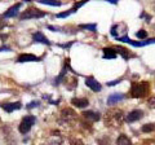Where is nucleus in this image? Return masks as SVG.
<instances>
[{
    "mask_svg": "<svg viewBox=\"0 0 155 145\" xmlns=\"http://www.w3.org/2000/svg\"><path fill=\"white\" fill-rule=\"evenodd\" d=\"M124 99V95L123 93H111L107 99V104L109 105H114L116 103H119V101H122Z\"/></svg>",
    "mask_w": 155,
    "mask_h": 145,
    "instance_id": "nucleus-15",
    "label": "nucleus"
},
{
    "mask_svg": "<svg viewBox=\"0 0 155 145\" xmlns=\"http://www.w3.org/2000/svg\"><path fill=\"white\" fill-rule=\"evenodd\" d=\"M80 29H84V30H91V31H96L97 25L96 23H92V25H80Z\"/></svg>",
    "mask_w": 155,
    "mask_h": 145,
    "instance_id": "nucleus-21",
    "label": "nucleus"
},
{
    "mask_svg": "<svg viewBox=\"0 0 155 145\" xmlns=\"http://www.w3.org/2000/svg\"><path fill=\"white\" fill-rule=\"evenodd\" d=\"M38 3L40 4H47V5H52V7H60L61 5V2H58V0H36Z\"/></svg>",
    "mask_w": 155,
    "mask_h": 145,
    "instance_id": "nucleus-19",
    "label": "nucleus"
},
{
    "mask_svg": "<svg viewBox=\"0 0 155 145\" xmlns=\"http://www.w3.org/2000/svg\"><path fill=\"white\" fill-rule=\"evenodd\" d=\"M141 130H142V132H151L155 130V126L154 124H143Z\"/></svg>",
    "mask_w": 155,
    "mask_h": 145,
    "instance_id": "nucleus-20",
    "label": "nucleus"
},
{
    "mask_svg": "<svg viewBox=\"0 0 155 145\" xmlns=\"http://www.w3.org/2000/svg\"><path fill=\"white\" fill-rule=\"evenodd\" d=\"M71 145H83V143H81L80 140H78V139H74L71 141Z\"/></svg>",
    "mask_w": 155,
    "mask_h": 145,
    "instance_id": "nucleus-26",
    "label": "nucleus"
},
{
    "mask_svg": "<svg viewBox=\"0 0 155 145\" xmlns=\"http://www.w3.org/2000/svg\"><path fill=\"white\" fill-rule=\"evenodd\" d=\"M142 117H143V112H142V110H132L130 113L127 114L125 120H127L128 123H132V122H136V120H140Z\"/></svg>",
    "mask_w": 155,
    "mask_h": 145,
    "instance_id": "nucleus-7",
    "label": "nucleus"
},
{
    "mask_svg": "<svg viewBox=\"0 0 155 145\" xmlns=\"http://www.w3.org/2000/svg\"><path fill=\"white\" fill-rule=\"evenodd\" d=\"M107 3H111V4H118V0H106Z\"/></svg>",
    "mask_w": 155,
    "mask_h": 145,
    "instance_id": "nucleus-29",
    "label": "nucleus"
},
{
    "mask_svg": "<svg viewBox=\"0 0 155 145\" xmlns=\"http://www.w3.org/2000/svg\"><path fill=\"white\" fill-rule=\"evenodd\" d=\"M32 40L38 42V43H43V44H48V46L51 44V42L48 40L47 38L43 35V32H40V31H36V32L32 34Z\"/></svg>",
    "mask_w": 155,
    "mask_h": 145,
    "instance_id": "nucleus-12",
    "label": "nucleus"
},
{
    "mask_svg": "<svg viewBox=\"0 0 155 145\" xmlns=\"http://www.w3.org/2000/svg\"><path fill=\"white\" fill-rule=\"evenodd\" d=\"M72 13H75V11L71 8L70 11H67V12H64V13H58V14H57V17H58V18H65V17L70 16V14H72Z\"/></svg>",
    "mask_w": 155,
    "mask_h": 145,
    "instance_id": "nucleus-22",
    "label": "nucleus"
},
{
    "mask_svg": "<svg viewBox=\"0 0 155 145\" xmlns=\"http://www.w3.org/2000/svg\"><path fill=\"white\" fill-rule=\"evenodd\" d=\"M2 51H11V48H9V47H5V46H3L2 48H0V52H2Z\"/></svg>",
    "mask_w": 155,
    "mask_h": 145,
    "instance_id": "nucleus-28",
    "label": "nucleus"
},
{
    "mask_svg": "<svg viewBox=\"0 0 155 145\" xmlns=\"http://www.w3.org/2000/svg\"><path fill=\"white\" fill-rule=\"evenodd\" d=\"M35 106H39V103L38 101H32V103H30V105H27V109H32Z\"/></svg>",
    "mask_w": 155,
    "mask_h": 145,
    "instance_id": "nucleus-25",
    "label": "nucleus"
},
{
    "mask_svg": "<svg viewBox=\"0 0 155 145\" xmlns=\"http://www.w3.org/2000/svg\"><path fill=\"white\" fill-rule=\"evenodd\" d=\"M119 82H120V80H113V82H109L107 86H109V87H111V86H115L116 83H119Z\"/></svg>",
    "mask_w": 155,
    "mask_h": 145,
    "instance_id": "nucleus-27",
    "label": "nucleus"
},
{
    "mask_svg": "<svg viewBox=\"0 0 155 145\" xmlns=\"http://www.w3.org/2000/svg\"><path fill=\"white\" fill-rule=\"evenodd\" d=\"M40 57H36L34 55H30V53H22V55L18 56L17 62L19 64H23V62H31V61H40Z\"/></svg>",
    "mask_w": 155,
    "mask_h": 145,
    "instance_id": "nucleus-9",
    "label": "nucleus"
},
{
    "mask_svg": "<svg viewBox=\"0 0 155 145\" xmlns=\"http://www.w3.org/2000/svg\"><path fill=\"white\" fill-rule=\"evenodd\" d=\"M124 120V113L123 110L120 109H111L106 113L105 117V123L106 126H110V127H119L122 126Z\"/></svg>",
    "mask_w": 155,
    "mask_h": 145,
    "instance_id": "nucleus-1",
    "label": "nucleus"
},
{
    "mask_svg": "<svg viewBox=\"0 0 155 145\" xmlns=\"http://www.w3.org/2000/svg\"><path fill=\"white\" fill-rule=\"evenodd\" d=\"M35 120H36V118L34 117V115H26V117H23V119L21 120V123H19V127H18L19 132L23 133V135L27 133L31 130L32 126L35 124Z\"/></svg>",
    "mask_w": 155,
    "mask_h": 145,
    "instance_id": "nucleus-4",
    "label": "nucleus"
},
{
    "mask_svg": "<svg viewBox=\"0 0 155 145\" xmlns=\"http://www.w3.org/2000/svg\"><path fill=\"white\" fill-rule=\"evenodd\" d=\"M21 5H22V4H21V3H18V4H16V5H13V7H11V8H9V9H8V11L5 12V13H4V14H3V17H4V18L14 17V16H16V14L18 13V9H19V8H21Z\"/></svg>",
    "mask_w": 155,
    "mask_h": 145,
    "instance_id": "nucleus-13",
    "label": "nucleus"
},
{
    "mask_svg": "<svg viewBox=\"0 0 155 145\" xmlns=\"http://www.w3.org/2000/svg\"><path fill=\"white\" fill-rule=\"evenodd\" d=\"M116 51H115V48H104V59L106 60H113L116 57Z\"/></svg>",
    "mask_w": 155,
    "mask_h": 145,
    "instance_id": "nucleus-16",
    "label": "nucleus"
},
{
    "mask_svg": "<svg viewBox=\"0 0 155 145\" xmlns=\"http://www.w3.org/2000/svg\"><path fill=\"white\" fill-rule=\"evenodd\" d=\"M115 51H116V53L122 55L124 60H128L129 59V51L125 49V48H123V47H115Z\"/></svg>",
    "mask_w": 155,
    "mask_h": 145,
    "instance_id": "nucleus-17",
    "label": "nucleus"
},
{
    "mask_svg": "<svg viewBox=\"0 0 155 145\" xmlns=\"http://www.w3.org/2000/svg\"><path fill=\"white\" fill-rule=\"evenodd\" d=\"M47 13L45 12H41L40 9H36V8H30L25 11L21 14V21H25V20H32V18H41V17H45Z\"/></svg>",
    "mask_w": 155,
    "mask_h": 145,
    "instance_id": "nucleus-3",
    "label": "nucleus"
},
{
    "mask_svg": "<svg viewBox=\"0 0 155 145\" xmlns=\"http://www.w3.org/2000/svg\"><path fill=\"white\" fill-rule=\"evenodd\" d=\"M150 92V84L147 82H134L130 86V96L134 99H142Z\"/></svg>",
    "mask_w": 155,
    "mask_h": 145,
    "instance_id": "nucleus-2",
    "label": "nucleus"
},
{
    "mask_svg": "<svg viewBox=\"0 0 155 145\" xmlns=\"http://www.w3.org/2000/svg\"><path fill=\"white\" fill-rule=\"evenodd\" d=\"M85 86L88 87V88H91L93 92H98V91H101V88H102L101 84L93 78V76H88V78L85 79Z\"/></svg>",
    "mask_w": 155,
    "mask_h": 145,
    "instance_id": "nucleus-8",
    "label": "nucleus"
},
{
    "mask_svg": "<svg viewBox=\"0 0 155 145\" xmlns=\"http://www.w3.org/2000/svg\"><path fill=\"white\" fill-rule=\"evenodd\" d=\"M136 35H137L138 39H146V38H147V31H145V30H140L137 34H136Z\"/></svg>",
    "mask_w": 155,
    "mask_h": 145,
    "instance_id": "nucleus-23",
    "label": "nucleus"
},
{
    "mask_svg": "<svg viewBox=\"0 0 155 145\" xmlns=\"http://www.w3.org/2000/svg\"><path fill=\"white\" fill-rule=\"evenodd\" d=\"M81 114H83V117H84L85 119L91 120V122H97V120H100V118H101L100 113L92 112V110H88V112H83Z\"/></svg>",
    "mask_w": 155,
    "mask_h": 145,
    "instance_id": "nucleus-11",
    "label": "nucleus"
},
{
    "mask_svg": "<svg viewBox=\"0 0 155 145\" xmlns=\"http://www.w3.org/2000/svg\"><path fill=\"white\" fill-rule=\"evenodd\" d=\"M61 118H62V120H64L65 123H71L72 120H75L76 114H75V112L72 109L66 108V109H64L61 112Z\"/></svg>",
    "mask_w": 155,
    "mask_h": 145,
    "instance_id": "nucleus-5",
    "label": "nucleus"
},
{
    "mask_svg": "<svg viewBox=\"0 0 155 145\" xmlns=\"http://www.w3.org/2000/svg\"><path fill=\"white\" fill-rule=\"evenodd\" d=\"M147 104H149V106H151V108H155V97H150Z\"/></svg>",
    "mask_w": 155,
    "mask_h": 145,
    "instance_id": "nucleus-24",
    "label": "nucleus"
},
{
    "mask_svg": "<svg viewBox=\"0 0 155 145\" xmlns=\"http://www.w3.org/2000/svg\"><path fill=\"white\" fill-rule=\"evenodd\" d=\"M71 104L76 106V108H87V106L89 105V101L88 99H72L71 100Z\"/></svg>",
    "mask_w": 155,
    "mask_h": 145,
    "instance_id": "nucleus-14",
    "label": "nucleus"
},
{
    "mask_svg": "<svg viewBox=\"0 0 155 145\" xmlns=\"http://www.w3.org/2000/svg\"><path fill=\"white\" fill-rule=\"evenodd\" d=\"M45 145H71L65 137L60 136V135H53L52 137L45 143Z\"/></svg>",
    "mask_w": 155,
    "mask_h": 145,
    "instance_id": "nucleus-6",
    "label": "nucleus"
},
{
    "mask_svg": "<svg viewBox=\"0 0 155 145\" xmlns=\"http://www.w3.org/2000/svg\"><path fill=\"white\" fill-rule=\"evenodd\" d=\"M116 144L118 145H132L130 140L125 136V135H120V136L118 137V140H116Z\"/></svg>",
    "mask_w": 155,
    "mask_h": 145,
    "instance_id": "nucleus-18",
    "label": "nucleus"
},
{
    "mask_svg": "<svg viewBox=\"0 0 155 145\" xmlns=\"http://www.w3.org/2000/svg\"><path fill=\"white\" fill-rule=\"evenodd\" d=\"M0 106L5 110L7 113H12V112H14V110H18V109H21L22 108V105H21V103H7V104H0Z\"/></svg>",
    "mask_w": 155,
    "mask_h": 145,
    "instance_id": "nucleus-10",
    "label": "nucleus"
}]
</instances>
